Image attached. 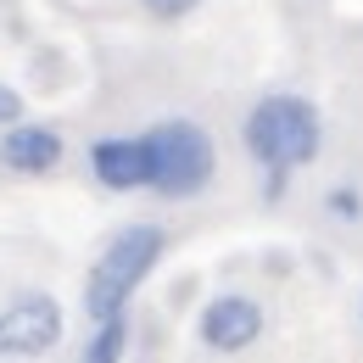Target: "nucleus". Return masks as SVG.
<instances>
[{
  "label": "nucleus",
  "instance_id": "obj_4",
  "mask_svg": "<svg viewBox=\"0 0 363 363\" xmlns=\"http://www.w3.org/2000/svg\"><path fill=\"white\" fill-rule=\"evenodd\" d=\"M62 341V308L45 291H28L0 308V358H40Z\"/></svg>",
  "mask_w": 363,
  "mask_h": 363
},
{
  "label": "nucleus",
  "instance_id": "obj_1",
  "mask_svg": "<svg viewBox=\"0 0 363 363\" xmlns=\"http://www.w3.org/2000/svg\"><path fill=\"white\" fill-rule=\"evenodd\" d=\"M240 135H246V151H252L263 168L291 174V168H302V162L318 157L324 129H318L313 101H302V95H263V101L246 112Z\"/></svg>",
  "mask_w": 363,
  "mask_h": 363
},
{
  "label": "nucleus",
  "instance_id": "obj_9",
  "mask_svg": "<svg viewBox=\"0 0 363 363\" xmlns=\"http://www.w3.org/2000/svg\"><path fill=\"white\" fill-rule=\"evenodd\" d=\"M151 17H162V23H174V17H184V11H196L201 0H140Z\"/></svg>",
  "mask_w": 363,
  "mask_h": 363
},
{
  "label": "nucleus",
  "instance_id": "obj_11",
  "mask_svg": "<svg viewBox=\"0 0 363 363\" xmlns=\"http://www.w3.org/2000/svg\"><path fill=\"white\" fill-rule=\"evenodd\" d=\"M17 118H23V95L0 84V123H17Z\"/></svg>",
  "mask_w": 363,
  "mask_h": 363
},
{
  "label": "nucleus",
  "instance_id": "obj_8",
  "mask_svg": "<svg viewBox=\"0 0 363 363\" xmlns=\"http://www.w3.org/2000/svg\"><path fill=\"white\" fill-rule=\"evenodd\" d=\"M123 347H129V313L95 324V335H90V347H84V358H79V363H118V358H123Z\"/></svg>",
  "mask_w": 363,
  "mask_h": 363
},
{
  "label": "nucleus",
  "instance_id": "obj_5",
  "mask_svg": "<svg viewBox=\"0 0 363 363\" xmlns=\"http://www.w3.org/2000/svg\"><path fill=\"white\" fill-rule=\"evenodd\" d=\"M263 335V308L252 296H213L201 308V341L213 352H246Z\"/></svg>",
  "mask_w": 363,
  "mask_h": 363
},
{
  "label": "nucleus",
  "instance_id": "obj_7",
  "mask_svg": "<svg viewBox=\"0 0 363 363\" xmlns=\"http://www.w3.org/2000/svg\"><path fill=\"white\" fill-rule=\"evenodd\" d=\"M0 162L11 174H50L62 162V135L56 129H40V123H11L0 135Z\"/></svg>",
  "mask_w": 363,
  "mask_h": 363
},
{
  "label": "nucleus",
  "instance_id": "obj_6",
  "mask_svg": "<svg viewBox=\"0 0 363 363\" xmlns=\"http://www.w3.org/2000/svg\"><path fill=\"white\" fill-rule=\"evenodd\" d=\"M90 168L106 190H145L151 184V145L145 135H112V140H95L90 145Z\"/></svg>",
  "mask_w": 363,
  "mask_h": 363
},
{
  "label": "nucleus",
  "instance_id": "obj_10",
  "mask_svg": "<svg viewBox=\"0 0 363 363\" xmlns=\"http://www.w3.org/2000/svg\"><path fill=\"white\" fill-rule=\"evenodd\" d=\"M330 213H335V218H358L363 213L358 190H330Z\"/></svg>",
  "mask_w": 363,
  "mask_h": 363
},
{
  "label": "nucleus",
  "instance_id": "obj_3",
  "mask_svg": "<svg viewBox=\"0 0 363 363\" xmlns=\"http://www.w3.org/2000/svg\"><path fill=\"white\" fill-rule=\"evenodd\" d=\"M151 190H162V196H196V190H207L213 179V140L201 123H190V118H174V123H157L151 135Z\"/></svg>",
  "mask_w": 363,
  "mask_h": 363
},
{
  "label": "nucleus",
  "instance_id": "obj_2",
  "mask_svg": "<svg viewBox=\"0 0 363 363\" xmlns=\"http://www.w3.org/2000/svg\"><path fill=\"white\" fill-rule=\"evenodd\" d=\"M162 246H168V235H162L157 224H129L123 235H112V246L95 257L90 279H84V313H90L95 324L123 318L129 296H135V285L157 269Z\"/></svg>",
  "mask_w": 363,
  "mask_h": 363
}]
</instances>
